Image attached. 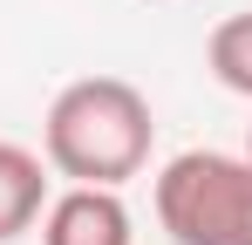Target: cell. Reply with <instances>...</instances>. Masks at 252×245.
<instances>
[{"label": "cell", "mask_w": 252, "mask_h": 245, "mask_svg": "<svg viewBox=\"0 0 252 245\" xmlns=\"http://www.w3.org/2000/svg\"><path fill=\"white\" fill-rule=\"evenodd\" d=\"M157 116L150 95L123 75H82L68 82L41 116V163L68 184H102L123 191L129 177L150 163Z\"/></svg>", "instance_id": "1"}, {"label": "cell", "mask_w": 252, "mask_h": 245, "mask_svg": "<svg viewBox=\"0 0 252 245\" xmlns=\"http://www.w3.org/2000/svg\"><path fill=\"white\" fill-rule=\"evenodd\" d=\"M150 204L170 245H252V163L232 150H177Z\"/></svg>", "instance_id": "2"}, {"label": "cell", "mask_w": 252, "mask_h": 245, "mask_svg": "<svg viewBox=\"0 0 252 245\" xmlns=\"http://www.w3.org/2000/svg\"><path fill=\"white\" fill-rule=\"evenodd\" d=\"M41 245H136L123 191L68 184V191L48 198V211H41Z\"/></svg>", "instance_id": "3"}, {"label": "cell", "mask_w": 252, "mask_h": 245, "mask_svg": "<svg viewBox=\"0 0 252 245\" xmlns=\"http://www.w3.org/2000/svg\"><path fill=\"white\" fill-rule=\"evenodd\" d=\"M48 211V163L28 143H0V245L34 232Z\"/></svg>", "instance_id": "4"}, {"label": "cell", "mask_w": 252, "mask_h": 245, "mask_svg": "<svg viewBox=\"0 0 252 245\" xmlns=\"http://www.w3.org/2000/svg\"><path fill=\"white\" fill-rule=\"evenodd\" d=\"M205 68H211L218 89H232V95L252 102V14H225L205 34Z\"/></svg>", "instance_id": "5"}, {"label": "cell", "mask_w": 252, "mask_h": 245, "mask_svg": "<svg viewBox=\"0 0 252 245\" xmlns=\"http://www.w3.org/2000/svg\"><path fill=\"white\" fill-rule=\"evenodd\" d=\"M239 157H246V163H252V129H246V150H239Z\"/></svg>", "instance_id": "6"}]
</instances>
